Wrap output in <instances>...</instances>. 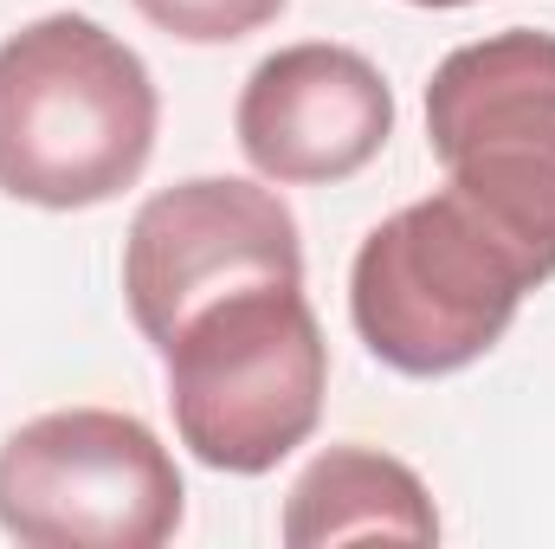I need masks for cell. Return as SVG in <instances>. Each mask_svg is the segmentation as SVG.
<instances>
[{"label":"cell","instance_id":"cell-3","mask_svg":"<svg viewBox=\"0 0 555 549\" xmlns=\"http://www.w3.org/2000/svg\"><path fill=\"white\" fill-rule=\"evenodd\" d=\"M168 362V408L181 446L233 478H259L291 459L330 395V343L304 284H246L194 310Z\"/></svg>","mask_w":555,"mask_h":549},{"label":"cell","instance_id":"cell-4","mask_svg":"<svg viewBox=\"0 0 555 549\" xmlns=\"http://www.w3.org/2000/svg\"><path fill=\"white\" fill-rule=\"evenodd\" d=\"M426 142L446 188L555 278V33L511 26L446 52L426 85Z\"/></svg>","mask_w":555,"mask_h":549},{"label":"cell","instance_id":"cell-8","mask_svg":"<svg viewBox=\"0 0 555 549\" xmlns=\"http://www.w3.org/2000/svg\"><path fill=\"white\" fill-rule=\"evenodd\" d=\"M362 537L439 544L433 491L420 485L414 465H401L375 446H330L304 465V478L284 498V544L323 549L362 544Z\"/></svg>","mask_w":555,"mask_h":549},{"label":"cell","instance_id":"cell-5","mask_svg":"<svg viewBox=\"0 0 555 549\" xmlns=\"http://www.w3.org/2000/svg\"><path fill=\"white\" fill-rule=\"evenodd\" d=\"M181 511V465L137 413L59 408L0 446V531L26 549H162Z\"/></svg>","mask_w":555,"mask_h":549},{"label":"cell","instance_id":"cell-9","mask_svg":"<svg viewBox=\"0 0 555 549\" xmlns=\"http://www.w3.org/2000/svg\"><path fill=\"white\" fill-rule=\"evenodd\" d=\"M137 13L149 26H162L168 39L188 46H233L259 26H272L284 13V0H137Z\"/></svg>","mask_w":555,"mask_h":549},{"label":"cell","instance_id":"cell-10","mask_svg":"<svg viewBox=\"0 0 555 549\" xmlns=\"http://www.w3.org/2000/svg\"><path fill=\"white\" fill-rule=\"evenodd\" d=\"M414 7H472V0H414Z\"/></svg>","mask_w":555,"mask_h":549},{"label":"cell","instance_id":"cell-7","mask_svg":"<svg viewBox=\"0 0 555 549\" xmlns=\"http://www.w3.org/2000/svg\"><path fill=\"white\" fill-rule=\"evenodd\" d=\"M233 130L246 162L278 188L349 181L395 137V91L362 52L304 39L253 65Z\"/></svg>","mask_w":555,"mask_h":549},{"label":"cell","instance_id":"cell-1","mask_svg":"<svg viewBox=\"0 0 555 549\" xmlns=\"http://www.w3.org/2000/svg\"><path fill=\"white\" fill-rule=\"evenodd\" d=\"M162 98L137 52L85 13L0 39V194L52 214L104 207L155 155Z\"/></svg>","mask_w":555,"mask_h":549},{"label":"cell","instance_id":"cell-2","mask_svg":"<svg viewBox=\"0 0 555 549\" xmlns=\"http://www.w3.org/2000/svg\"><path fill=\"white\" fill-rule=\"evenodd\" d=\"M537 284L543 272L459 188H439L362 240L349 266V317L375 362L433 382L491 356Z\"/></svg>","mask_w":555,"mask_h":549},{"label":"cell","instance_id":"cell-6","mask_svg":"<svg viewBox=\"0 0 555 549\" xmlns=\"http://www.w3.org/2000/svg\"><path fill=\"white\" fill-rule=\"evenodd\" d=\"M246 284H304L297 220L272 188L240 175H194L137 207L124 240V297L155 356L194 310Z\"/></svg>","mask_w":555,"mask_h":549}]
</instances>
